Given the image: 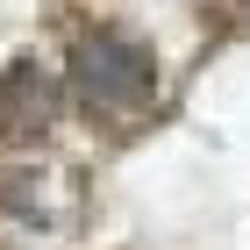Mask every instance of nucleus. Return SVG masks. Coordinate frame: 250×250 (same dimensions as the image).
Here are the masks:
<instances>
[{
	"instance_id": "f03ea898",
	"label": "nucleus",
	"mask_w": 250,
	"mask_h": 250,
	"mask_svg": "<svg viewBox=\"0 0 250 250\" xmlns=\"http://www.w3.org/2000/svg\"><path fill=\"white\" fill-rule=\"evenodd\" d=\"M58 122V79L43 72V64H15V72L0 79V136H43Z\"/></svg>"
},
{
	"instance_id": "f257e3e1",
	"label": "nucleus",
	"mask_w": 250,
	"mask_h": 250,
	"mask_svg": "<svg viewBox=\"0 0 250 250\" xmlns=\"http://www.w3.org/2000/svg\"><path fill=\"white\" fill-rule=\"evenodd\" d=\"M72 86L86 107H100V115H129V107H143L157 86V64L143 43L115 36V29H100V36H86L72 50Z\"/></svg>"
}]
</instances>
